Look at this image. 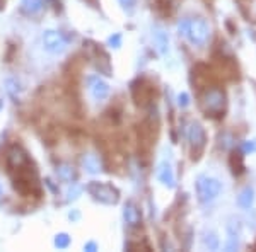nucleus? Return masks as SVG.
<instances>
[{
	"label": "nucleus",
	"instance_id": "obj_1",
	"mask_svg": "<svg viewBox=\"0 0 256 252\" xmlns=\"http://www.w3.org/2000/svg\"><path fill=\"white\" fill-rule=\"evenodd\" d=\"M7 171L12 179L16 191L24 198H40L41 184L36 165L32 164L30 154L20 145L10 147L7 152Z\"/></svg>",
	"mask_w": 256,
	"mask_h": 252
},
{
	"label": "nucleus",
	"instance_id": "obj_2",
	"mask_svg": "<svg viewBox=\"0 0 256 252\" xmlns=\"http://www.w3.org/2000/svg\"><path fill=\"white\" fill-rule=\"evenodd\" d=\"M200 106L204 109L205 116L208 118H222L226 113V106H227V97L226 92L218 87H208L202 96Z\"/></svg>",
	"mask_w": 256,
	"mask_h": 252
},
{
	"label": "nucleus",
	"instance_id": "obj_3",
	"mask_svg": "<svg viewBox=\"0 0 256 252\" xmlns=\"http://www.w3.org/2000/svg\"><path fill=\"white\" fill-rule=\"evenodd\" d=\"M180 32L195 46H205L210 38V27L204 19H186L180 22Z\"/></svg>",
	"mask_w": 256,
	"mask_h": 252
},
{
	"label": "nucleus",
	"instance_id": "obj_4",
	"mask_svg": "<svg viewBox=\"0 0 256 252\" xmlns=\"http://www.w3.org/2000/svg\"><path fill=\"white\" fill-rule=\"evenodd\" d=\"M156 96H158V89L148 78L142 77L132 84V97H134L135 104L140 107H147L154 102Z\"/></svg>",
	"mask_w": 256,
	"mask_h": 252
},
{
	"label": "nucleus",
	"instance_id": "obj_5",
	"mask_svg": "<svg viewBox=\"0 0 256 252\" xmlns=\"http://www.w3.org/2000/svg\"><path fill=\"white\" fill-rule=\"evenodd\" d=\"M220 189H222L220 183H218L217 179H214V177H207V176L198 177L196 194L202 203H208V201L216 200L218 196V193H220Z\"/></svg>",
	"mask_w": 256,
	"mask_h": 252
},
{
	"label": "nucleus",
	"instance_id": "obj_6",
	"mask_svg": "<svg viewBox=\"0 0 256 252\" xmlns=\"http://www.w3.org/2000/svg\"><path fill=\"white\" fill-rule=\"evenodd\" d=\"M188 140H190V145H192V159L193 160L200 159L202 152L205 148V143H207V135H205V130L202 128V125H198V123H192L190 125Z\"/></svg>",
	"mask_w": 256,
	"mask_h": 252
},
{
	"label": "nucleus",
	"instance_id": "obj_7",
	"mask_svg": "<svg viewBox=\"0 0 256 252\" xmlns=\"http://www.w3.org/2000/svg\"><path fill=\"white\" fill-rule=\"evenodd\" d=\"M90 188H94V189H98L96 193L94 191H90L94 194V196L98 198L99 201H102V203H116L118 201V191L113 188V186H110V184H90Z\"/></svg>",
	"mask_w": 256,
	"mask_h": 252
},
{
	"label": "nucleus",
	"instance_id": "obj_8",
	"mask_svg": "<svg viewBox=\"0 0 256 252\" xmlns=\"http://www.w3.org/2000/svg\"><path fill=\"white\" fill-rule=\"evenodd\" d=\"M44 44H46V48L50 51H62L67 43H65L64 36L58 34V32L48 31L46 34H44Z\"/></svg>",
	"mask_w": 256,
	"mask_h": 252
},
{
	"label": "nucleus",
	"instance_id": "obj_9",
	"mask_svg": "<svg viewBox=\"0 0 256 252\" xmlns=\"http://www.w3.org/2000/svg\"><path fill=\"white\" fill-rule=\"evenodd\" d=\"M229 164L236 176L244 174L246 165H244V155H242V152H232V154H230V159H229Z\"/></svg>",
	"mask_w": 256,
	"mask_h": 252
},
{
	"label": "nucleus",
	"instance_id": "obj_10",
	"mask_svg": "<svg viewBox=\"0 0 256 252\" xmlns=\"http://www.w3.org/2000/svg\"><path fill=\"white\" fill-rule=\"evenodd\" d=\"M125 220L128 222V225H132V227H137L138 223H140V220H142L138 208L134 203H128L126 205V208H125Z\"/></svg>",
	"mask_w": 256,
	"mask_h": 252
},
{
	"label": "nucleus",
	"instance_id": "obj_11",
	"mask_svg": "<svg viewBox=\"0 0 256 252\" xmlns=\"http://www.w3.org/2000/svg\"><path fill=\"white\" fill-rule=\"evenodd\" d=\"M253 200H254L253 188H244L241 191V194H239L238 203H239V206H242V208H250V206L253 205Z\"/></svg>",
	"mask_w": 256,
	"mask_h": 252
},
{
	"label": "nucleus",
	"instance_id": "obj_12",
	"mask_svg": "<svg viewBox=\"0 0 256 252\" xmlns=\"http://www.w3.org/2000/svg\"><path fill=\"white\" fill-rule=\"evenodd\" d=\"M159 179L162 181L164 184H168V186H174V176H172V171H171V167H169L168 164H162V167H160Z\"/></svg>",
	"mask_w": 256,
	"mask_h": 252
},
{
	"label": "nucleus",
	"instance_id": "obj_13",
	"mask_svg": "<svg viewBox=\"0 0 256 252\" xmlns=\"http://www.w3.org/2000/svg\"><path fill=\"white\" fill-rule=\"evenodd\" d=\"M43 5V0H22V10L28 14H34Z\"/></svg>",
	"mask_w": 256,
	"mask_h": 252
},
{
	"label": "nucleus",
	"instance_id": "obj_14",
	"mask_svg": "<svg viewBox=\"0 0 256 252\" xmlns=\"http://www.w3.org/2000/svg\"><path fill=\"white\" fill-rule=\"evenodd\" d=\"M92 94L94 97H99V99H104L106 96H108V85L104 84V82H96L92 87Z\"/></svg>",
	"mask_w": 256,
	"mask_h": 252
},
{
	"label": "nucleus",
	"instance_id": "obj_15",
	"mask_svg": "<svg viewBox=\"0 0 256 252\" xmlns=\"http://www.w3.org/2000/svg\"><path fill=\"white\" fill-rule=\"evenodd\" d=\"M120 3H122V5L128 10H132L135 7V0H120Z\"/></svg>",
	"mask_w": 256,
	"mask_h": 252
},
{
	"label": "nucleus",
	"instance_id": "obj_16",
	"mask_svg": "<svg viewBox=\"0 0 256 252\" xmlns=\"http://www.w3.org/2000/svg\"><path fill=\"white\" fill-rule=\"evenodd\" d=\"M67 242H68L67 235H60V239H56V246L58 247H65L67 246Z\"/></svg>",
	"mask_w": 256,
	"mask_h": 252
},
{
	"label": "nucleus",
	"instance_id": "obj_17",
	"mask_svg": "<svg viewBox=\"0 0 256 252\" xmlns=\"http://www.w3.org/2000/svg\"><path fill=\"white\" fill-rule=\"evenodd\" d=\"M244 150L254 152V150H256V145H254V143H246V145H244Z\"/></svg>",
	"mask_w": 256,
	"mask_h": 252
}]
</instances>
